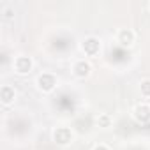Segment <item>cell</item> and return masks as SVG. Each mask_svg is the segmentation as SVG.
Masks as SVG:
<instances>
[{
  "label": "cell",
  "mask_w": 150,
  "mask_h": 150,
  "mask_svg": "<svg viewBox=\"0 0 150 150\" xmlns=\"http://www.w3.org/2000/svg\"><path fill=\"white\" fill-rule=\"evenodd\" d=\"M0 94H2V101H4V104H9V103L14 99V90H13L11 87H4Z\"/></svg>",
  "instance_id": "8"
},
{
  "label": "cell",
  "mask_w": 150,
  "mask_h": 150,
  "mask_svg": "<svg viewBox=\"0 0 150 150\" xmlns=\"http://www.w3.org/2000/svg\"><path fill=\"white\" fill-rule=\"evenodd\" d=\"M141 94H143L145 97H150V80L141 81Z\"/></svg>",
  "instance_id": "9"
},
{
  "label": "cell",
  "mask_w": 150,
  "mask_h": 150,
  "mask_svg": "<svg viewBox=\"0 0 150 150\" xmlns=\"http://www.w3.org/2000/svg\"><path fill=\"white\" fill-rule=\"evenodd\" d=\"M94 150H110V148H108V146H104V145H99V146H96Z\"/></svg>",
  "instance_id": "11"
},
{
  "label": "cell",
  "mask_w": 150,
  "mask_h": 150,
  "mask_svg": "<svg viewBox=\"0 0 150 150\" xmlns=\"http://www.w3.org/2000/svg\"><path fill=\"white\" fill-rule=\"evenodd\" d=\"M88 72H90V65H88V62L80 60V62L74 64V74H76V76L85 78V76H88Z\"/></svg>",
  "instance_id": "6"
},
{
  "label": "cell",
  "mask_w": 150,
  "mask_h": 150,
  "mask_svg": "<svg viewBox=\"0 0 150 150\" xmlns=\"http://www.w3.org/2000/svg\"><path fill=\"white\" fill-rule=\"evenodd\" d=\"M101 122H103L104 125H108V124H110V118H108V117H103V118H101Z\"/></svg>",
  "instance_id": "10"
},
{
  "label": "cell",
  "mask_w": 150,
  "mask_h": 150,
  "mask_svg": "<svg viewBox=\"0 0 150 150\" xmlns=\"http://www.w3.org/2000/svg\"><path fill=\"white\" fill-rule=\"evenodd\" d=\"M53 139H55L57 143H60V145H67V143L72 139V134H71V131H69L67 127H58V129L53 132Z\"/></svg>",
  "instance_id": "1"
},
{
  "label": "cell",
  "mask_w": 150,
  "mask_h": 150,
  "mask_svg": "<svg viewBox=\"0 0 150 150\" xmlns=\"http://www.w3.org/2000/svg\"><path fill=\"white\" fill-rule=\"evenodd\" d=\"M134 118L139 120V122H146L150 120V106L146 104H139L134 108Z\"/></svg>",
  "instance_id": "4"
},
{
  "label": "cell",
  "mask_w": 150,
  "mask_h": 150,
  "mask_svg": "<svg viewBox=\"0 0 150 150\" xmlns=\"http://www.w3.org/2000/svg\"><path fill=\"white\" fill-rule=\"evenodd\" d=\"M37 85H39L41 90L48 92V90H51L57 85V80H55L53 74H42V76H39V80H37Z\"/></svg>",
  "instance_id": "2"
},
{
  "label": "cell",
  "mask_w": 150,
  "mask_h": 150,
  "mask_svg": "<svg viewBox=\"0 0 150 150\" xmlns=\"http://www.w3.org/2000/svg\"><path fill=\"white\" fill-rule=\"evenodd\" d=\"M14 69H16V72L25 74V72H28L32 69V60L28 57H18L14 60Z\"/></svg>",
  "instance_id": "3"
},
{
  "label": "cell",
  "mask_w": 150,
  "mask_h": 150,
  "mask_svg": "<svg viewBox=\"0 0 150 150\" xmlns=\"http://www.w3.org/2000/svg\"><path fill=\"white\" fill-rule=\"evenodd\" d=\"M83 50H85L87 55H96V53L99 51V41H97L96 37L85 39V41H83Z\"/></svg>",
  "instance_id": "5"
},
{
  "label": "cell",
  "mask_w": 150,
  "mask_h": 150,
  "mask_svg": "<svg viewBox=\"0 0 150 150\" xmlns=\"http://www.w3.org/2000/svg\"><path fill=\"white\" fill-rule=\"evenodd\" d=\"M132 41H134V34L131 30H120L118 32V42H122L124 46L132 44Z\"/></svg>",
  "instance_id": "7"
}]
</instances>
